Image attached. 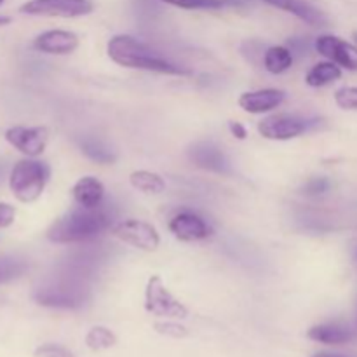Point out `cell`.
<instances>
[{"mask_svg": "<svg viewBox=\"0 0 357 357\" xmlns=\"http://www.w3.org/2000/svg\"><path fill=\"white\" fill-rule=\"evenodd\" d=\"M114 223L115 213L107 202L98 208L77 206L56 220L47 229L45 237L54 244H87L110 230Z\"/></svg>", "mask_w": 357, "mask_h": 357, "instance_id": "6da1fadb", "label": "cell"}, {"mask_svg": "<svg viewBox=\"0 0 357 357\" xmlns=\"http://www.w3.org/2000/svg\"><path fill=\"white\" fill-rule=\"evenodd\" d=\"M108 58L119 66L132 70H143V72L160 73V75L174 77H190L192 68L171 61L169 58L160 54L145 42L131 37V35H115L107 44Z\"/></svg>", "mask_w": 357, "mask_h": 357, "instance_id": "7a4b0ae2", "label": "cell"}, {"mask_svg": "<svg viewBox=\"0 0 357 357\" xmlns=\"http://www.w3.org/2000/svg\"><path fill=\"white\" fill-rule=\"evenodd\" d=\"M91 279L75 274L63 267L54 279L38 286L33 293V300L42 307L61 310H79L91 300Z\"/></svg>", "mask_w": 357, "mask_h": 357, "instance_id": "3957f363", "label": "cell"}, {"mask_svg": "<svg viewBox=\"0 0 357 357\" xmlns=\"http://www.w3.org/2000/svg\"><path fill=\"white\" fill-rule=\"evenodd\" d=\"M49 178H51V167L47 162L26 157L17 160L10 169L9 188L17 201L30 204L44 194Z\"/></svg>", "mask_w": 357, "mask_h": 357, "instance_id": "277c9868", "label": "cell"}, {"mask_svg": "<svg viewBox=\"0 0 357 357\" xmlns=\"http://www.w3.org/2000/svg\"><path fill=\"white\" fill-rule=\"evenodd\" d=\"M145 310L152 316L166 319H185L188 309L167 289L160 275H152L145 288Z\"/></svg>", "mask_w": 357, "mask_h": 357, "instance_id": "5b68a950", "label": "cell"}, {"mask_svg": "<svg viewBox=\"0 0 357 357\" xmlns=\"http://www.w3.org/2000/svg\"><path fill=\"white\" fill-rule=\"evenodd\" d=\"M317 119L309 121L300 115L291 114H274L264 117L258 122V132L261 138L271 139V142H288L302 136L309 131L310 126H317Z\"/></svg>", "mask_w": 357, "mask_h": 357, "instance_id": "8992f818", "label": "cell"}, {"mask_svg": "<svg viewBox=\"0 0 357 357\" xmlns=\"http://www.w3.org/2000/svg\"><path fill=\"white\" fill-rule=\"evenodd\" d=\"M112 236L117 237L121 243L129 244L142 251H157L160 246V234L152 223L138 218H126L115 222L110 229Z\"/></svg>", "mask_w": 357, "mask_h": 357, "instance_id": "52a82bcc", "label": "cell"}, {"mask_svg": "<svg viewBox=\"0 0 357 357\" xmlns=\"http://www.w3.org/2000/svg\"><path fill=\"white\" fill-rule=\"evenodd\" d=\"M94 10L91 0H28L20 7L21 14L42 17H73L87 16Z\"/></svg>", "mask_w": 357, "mask_h": 357, "instance_id": "ba28073f", "label": "cell"}, {"mask_svg": "<svg viewBox=\"0 0 357 357\" xmlns=\"http://www.w3.org/2000/svg\"><path fill=\"white\" fill-rule=\"evenodd\" d=\"M169 232L181 243H201L213 236V227L208 220L190 209H181L171 216L167 223Z\"/></svg>", "mask_w": 357, "mask_h": 357, "instance_id": "9c48e42d", "label": "cell"}, {"mask_svg": "<svg viewBox=\"0 0 357 357\" xmlns=\"http://www.w3.org/2000/svg\"><path fill=\"white\" fill-rule=\"evenodd\" d=\"M3 136L10 146H14L24 157H31V159H37L38 155H42L49 143V129L45 126H33V128L13 126V128L7 129Z\"/></svg>", "mask_w": 357, "mask_h": 357, "instance_id": "30bf717a", "label": "cell"}, {"mask_svg": "<svg viewBox=\"0 0 357 357\" xmlns=\"http://www.w3.org/2000/svg\"><path fill=\"white\" fill-rule=\"evenodd\" d=\"M314 47L323 58H326L328 61L337 63L340 68L351 70V72L357 70L356 44H351V42L337 37V35H319L314 42Z\"/></svg>", "mask_w": 357, "mask_h": 357, "instance_id": "8fae6325", "label": "cell"}, {"mask_svg": "<svg viewBox=\"0 0 357 357\" xmlns=\"http://www.w3.org/2000/svg\"><path fill=\"white\" fill-rule=\"evenodd\" d=\"M80 40L79 35L73 33L70 30H47L38 33L37 37L31 42V47L38 52H44V54H52V56H66L72 54L77 51Z\"/></svg>", "mask_w": 357, "mask_h": 357, "instance_id": "7c38bea8", "label": "cell"}, {"mask_svg": "<svg viewBox=\"0 0 357 357\" xmlns=\"http://www.w3.org/2000/svg\"><path fill=\"white\" fill-rule=\"evenodd\" d=\"M188 159L204 171H211V173L218 174L232 173L229 157L213 142H199L192 145L190 150H188Z\"/></svg>", "mask_w": 357, "mask_h": 357, "instance_id": "4fadbf2b", "label": "cell"}, {"mask_svg": "<svg viewBox=\"0 0 357 357\" xmlns=\"http://www.w3.org/2000/svg\"><path fill=\"white\" fill-rule=\"evenodd\" d=\"M286 100V93L278 87H265V89L246 91L239 96L237 103L246 114L251 115H264L268 112L281 107L282 101Z\"/></svg>", "mask_w": 357, "mask_h": 357, "instance_id": "5bb4252c", "label": "cell"}, {"mask_svg": "<svg viewBox=\"0 0 357 357\" xmlns=\"http://www.w3.org/2000/svg\"><path fill=\"white\" fill-rule=\"evenodd\" d=\"M307 337L324 345H344L357 340V328H352L351 324L342 321H330L310 328Z\"/></svg>", "mask_w": 357, "mask_h": 357, "instance_id": "9a60e30c", "label": "cell"}, {"mask_svg": "<svg viewBox=\"0 0 357 357\" xmlns=\"http://www.w3.org/2000/svg\"><path fill=\"white\" fill-rule=\"evenodd\" d=\"M105 185L96 176H82L72 187V197L77 206L98 208L105 202Z\"/></svg>", "mask_w": 357, "mask_h": 357, "instance_id": "2e32d148", "label": "cell"}, {"mask_svg": "<svg viewBox=\"0 0 357 357\" xmlns=\"http://www.w3.org/2000/svg\"><path fill=\"white\" fill-rule=\"evenodd\" d=\"M264 2L275 7V9L293 14L298 20L309 23L310 26H324V23H326L324 14L314 6H310L309 2H305V0H264Z\"/></svg>", "mask_w": 357, "mask_h": 357, "instance_id": "e0dca14e", "label": "cell"}, {"mask_svg": "<svg viewBox=\"0 0 357 357\" xmlns=\"http://www.w3.org/2000/svg\"><path fill=\"white\" fill-rule=\"evenodd\" d=\"M261 61H264V68L268 73L281 75L291 68L293 63H295V56L288 45H271V47L265 49Z\"/></svg>", "mask_w": 357, "mask_h": 357, "instance_id": "ac0fdd59", "label": "cell"}, {"mask_svg": "<svg viewBox=\"0 0 357 357\" xmlns=\"http://www.w3.org/2000/svg\"><path fill=\"white\" fill-rule=\"evenodd\" d=\"M79 149L87 159H91L96 164H103V166H110L117 160V153L103 142V139L96 138V136H84L79 139Z\"/></svg>", "mask_w": 357, "mask_h": 357, "instance_id": "d6986e66", "label": "cell"}, {"mask_svg": "<svg viewBox=\"0 0 357 357\" xmlns=\"http://www.w3.org/2000/svg\"><path fill=\"white\" fill-rule=\"evenodd\" d=\"M342 79V68L333 61H319L305 73V84L309 87H324Z\"/></svg>", "mask_w": 357, "mask_h": 357, "instance_id": "ffe728a7", "label": "cell"}, {"mask_svg": "<svg viewBox=\"0 0 357 357\" xmlns=\"http://www.w3.org/2000/svg\"><path fill=\"white\" fill-rule=\"evenodd\" d=\"M129 183L132 188L149 195H159L166 192V180L159 173L139 169L129 174Z\"/></svg>", "mask_w": 357, "mask_h": 357, "instance_id": "44dd1931", "label": "cell"}, {"mask_svg": "<svg viewBox=\"0 0 357 357\" xmlns=\"http://www.w3.org/2000/svg\"><path fill=\"white\" fill-rule=\"evenodd\" d=\"M117 344V335L105 326H93L86 335V345L89 351H108Z\"/></svg>", "mask_w": 357, "mask_h": 357, "instance_id": "7402d4cb", "label": "cell"}, {"mask_svg": "<svg viewBox=\"0 0 357 357\" xmlns=\"http://www.w3.org/2000/svg\"><path fill=\"white\" fill-rule=\"evenodd\" d=\"M26 271H28L26 261L14 257H2L0 258V284H2V282L13 281V279L21 278Z\"/></svg>", "mask_w": 357, "mask_h": 357, "instance_id": "603a6c76", "label": "cell"}, {"mask_svg": "<svg viewBox=\"0 0 357 357\" xmlns=\"http://www.w3.org/2000/svg\"><path fill=\"white\" fill-rule=\"evenodd\" d=\"M167 6L180 7V9L195 10V9H218L225 3V0H160Z\"/></svg>", "mask_w": 357, "mask_h": 357, "instance_id": "cb8c5ba5", "label": "cell"}, {"mask_svg": "<svg viewBox=\"0 0 357 357\" xmlns=\"http://www.w3.org/2000/svg\"><path fill=\"white\" fill-rule=\"evenodd\" d=\"M335 103L342 110H357V87L345 86L335 91Z\"/></svg>", "mask_w": 357, "mask_h": 357, "instance_id": "d4e9b609", "label": "cell"}, {"mask_svg": "<svg viewBox=\"0 0 357 357\" xmlns=\"http://www.w3.org/2000/svg\"><path fill=\"white\" fill-rule=\"evenodd\" d=\"M155 331L159 335L169 338H185L188 335V330L180 323H174V321H166V323H155L153 324Z\"/></svg>", "mask_w": 357, "mask_h": 357, "instance_id": "484cf974", "label": "cell"}, {"mask_svg": "<svg viewBox=\"0 0 357 357\" xmlns=\"http://www.w3.org/2000/svg\"><path fill=\"white\" fill-rule=\"evenodd\" d=\"M35 357H75L72 351L59 344H42L35 349Z\"/></svg>", "mask_w": 357, "mask_h": 357, "instance_id": "4316f807", "label": "cell"}, {"mask_svg": "<svg viewBox=\"0 0 357 357\" xmlns=\"http://www.w3.org/2000/svg\"><path fill=\"white\" fill-rule=\"evenodd\" d=\"M331 181L328 178H310L305 185H303V194L309 195V197H317V195H323L330 190Z\"/></svg>", "mask_w": 357, "mask_h": 357, "instance_id": "83f0119b", "label": "cell"}, {"mask_svg": "<svg viewBox=\"0 0 357 357\" xmlns=\"http://www.w3.org/2000/svg\"><path fill=\"white\" fill-rule=\"evenodd\" d=\"M16 220V208L9 202H0V229H7Z\"/></svg>", "mask_w": 357, "mask_h": 357, "instance_id": "f1b7e54d", "label": "cell"}, {"mask_svg": "<svg viewBox=\"0 0 357 357\" xmlns=\"http://www.w3.org/2000/svg\"><path fill=\"white\" fill-rule=\"evenodd\" d=\"M288 45L289 49H291V52H293V56H303V54H307V49H309V44H307V40L305 38H289L288 40Z\"/></svg>", "mask_w": 357, "mask_h": 357, "instance_id": "f546056e", "label": "cell"}, {"mask_svg": "<svg viewBox=\"0 0 357 357\" xmlns=\"http://www.w3.org/2000/svg\"><path fill=\"white\" fill-rule=\"evenodd\" d=\"M229 131H230V135H232L236 139H239V142H244V139L248 138V129L244 128L241 122L230 121L229 122Z\"/></svg>", "mask_w": 357, "mask_h": 357, "instance_id": "4dcf8cb0", "label": "cell"}, {"mask_svg": "<svg viewBox=\"0 0 357 357\" xmlns=\"http://www.w3.org/2000/svg\"><path fill=\"white\" fill-rule=\"evenodd\" d=\"M312 357H351V356H344V354H335V352H317Z\"/></svg>", "mask_w": 357, "mask_h": 357, "instance_id": "1f68e13d", "label": "cell"}, {"mask_svg": "<svg viewBox=\"0 0 357 357\" xmlns=\"http://www.w3.org/2000/svg\"><path fill=\"white\" fill-rule=\"evenodd\" d=\"M9 23H10L9 16H0V26H3V24H9Z\"/></svg>", "mask_w": 357, "mask_h": 357, "instance_id": "d6a6232c", "label": "cell"}, {"mask_svg": "<svg viewBox=\"0 0 357 357\" xmlns=\"http://www.w3.org/2000/svg\"><path fill=\"white\" fill-rule=\"evenodd\" d=\"M6 169H7V167H6V164H3L2 160H0V180H2V178H3V174H6Z\"/></svg>", "mask_w": 357, "mask_h": 357, "instance_id": "836d02e7", "label": "cell"}, {"mask_svg": "<svg viewBox=\"0 0 357 357\" xmlns=\"http://www.w3.org/2000/svg\"><path fill=\"white\" fill-rule=\"evenodd\" d=\"M354 40H356V45H357V31L354 33Z\"/></svg>", "mask_w": 357, "mask_h": 357, "instance_id": "e575fe53", "label": "cell"}, {"mask_svg": "<svg viewBox=\"0 0 357 357\" xmlns=\"http://www.w3.org/2000/svg\"><path fill=\"white\" fill-rule=\"evenodd\" d=\"M356 328H357V310H356Z\"/></svg>", "mask_w": 357, "mask_h": 357, "instance_id": "d590c367", "label": "cell"}, {"mask_svg": "<svg viewBox=\"0 0 357 357\" xmlns=\"http://www.w3.org/2000/svg\"><path fill=\"white\" fill-rule=\"evenodd\" d=\"M3 2H6V0H0V7H2V3H3Z\"/></svg>", "mask_w": 357, "mask_h": 357, "instance_id": "8d00e7d4", "label": "cell"}]
</instances>
